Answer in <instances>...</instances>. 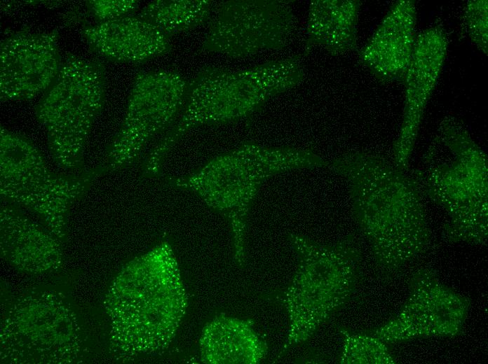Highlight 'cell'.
I'll use <instances>...</instances> for the list:
<instances>
[{
    "mask_svg": "<svg viewBox=\"0 0 488 364\" xmlns=\"http://www.w3.org/2000/svg\"><path fill=\"white\" fill-rule=\"evenodd\" d=\"M201 346L203 356L210 363H258L268 349L252 323L226 316L209 325Z\"/></svg>",
    "mask_w": 488,
    "mask_h": 364,
    "instance_id": "cell-17",
    "label": "cell"
},
{
    "mask_svg": "<svg viewBox=\"0 0 488 364\" xmlns=\"http://www.w3.org/2000/svg\"><path fill=\"white\" fill-rule=\"evenodd\" d=\"M1 251L14 265L46 268L62 261V242L21 209L3 202L1 206Z\"/></svg>",
    "mask_w": 488,
    "mask_h": 364,
    "instance_id": "cell-15",
    "label": "cell"
},
{
    "mask_svg": "<svg viewBox=\"0 0 488 364\" xmlns=\"http://www.w3.org/2000/svg\"><path fill=\"white\" fill-rule=\"evenodd\" d=\"M187 88L188 80L176 71L136 75L122 122L107 148L102 164L107 174L133 164L156 136L172 127L184 108Z\"/></svg>",
    "mask_w": 488,
    "mask_h": 364,
    "instance_id": "cell-8",
    "label": "cell"
},
{
    "mask_svg": "<svg viewBox=\"0 0 488 364\" xmlns=\"http://www.w3.org/2000/svg\"><path fill=\"white\" fill-rule=\"evenodd\" d=\"M330 166L348 181L354 215L380 266L398 268L425 249L429 230L421 192L406 171L360 152Z\"/></svg>",
    "mask_w": 488,
    "mask_h": 364,
    "instance_id": "cell-1",
    "label": "cell"
},
{
    "mask_svg": "<svg viewBox=\"0 0 488 364\" xmlns=\"http://www.w3.org/2000/svg\"><path fill=\"white\" fill-rule=\"evenodd\" d=\"M81 34L92 51L119 63H142L172 48L168 36L137 15L86 27Z\"/></svg>",
    "mask_w": 488,
    "mask_h": 364,
    "instance_id": "cell-14",
    "label": "cell"
},
{
    "mask_svg": "<svg viewBox=\"0 0 488 364\" xmlns=\"http://www.w3.org/2000/svg\"><path fill=\"white\" fill-rule=\"evenodd\" d=\"M297 29L287 1H215L201 48L231 58L247 57L285 48Z\"/></svg>",
    "mask_w": 488,
    "mask_h": 364,
    "instance_id": "cell-9",
    "label": "cell"
},
{
    "mask_svg": "<svg viewBox=\"0 0 488 364\" xmlns=\"http://www.w3.org/2000/svg\"><path fill=\"white\" fill-rule=\"evenodd\" d=\"M304 56L297 54L236 70L201 68L188 80L179 117L147 154L141 165L142 176H160L165 157L189 130L248 117L273 97L299 85L304 79Z\"/></svg>",
    "mask_w": 488,
    "mask_h": 364,
    "instance_id": "cell-2",
    "label": "cell"
},
{
    "mask_svg": "<svg viewBox=\"0 0 488 364\" xmlns=\"http://www.w3.org/2000/svg\"><path fill=\"white\" fill-rule=\"evenodd\" d=\"M341 334L344 346L340 363H393L386 344L371 334H352L344 330Z\"/></svg>",
    "mask_w": 488,
    "mask_h": 364,
    "instance_id": "cell-19",
    "label": "cell"
},
{
    "mask_svg": "<svg viewBox=\"0 0 488 364\" xmlns=\"http://www.w3.org/2000/svg\"><path fill=\"white\" fill-rule=\"evenodd\" d=\"M448 41L444 29L433 26L422 31L414 46L404 78L405 100L402 120L393 146V162L406 171L424 111L444 65Z\"/></svg>",
    "mask_w": 488,
    "mask_h": 364,
    "instance_id": "cell-12",
    "label": "cell"
},
{
    "mask_svg": "<svg viewBox=\"0 0 488 364\" xmlns=\"http://www.w3.org/2000/svg\"><path fill=\"white\" fill-rule=\"evenodd\" d=\"M57 41L55 30L18 31L1 39V102L31 100L50 87L62 62Z\"/></svg>",
    "mask_w": 488,
    "mask_h": 364,
    "instance_id": "cell-11",
    "label": "cell"
},
{
    "mask_svg": "<svg viewBox=\"0 0 488 364\" xmlns=\"http://www.w3.org/2000/svg\"><path fill=\"white\" fill-rule=\"evenodd\" d=\"M323 160L310 149L271 148L245 141L221 154L194 172L168 180L196 194L222 214L232 228L235 257L244 262L247 217L257 192L271 176L290 169L321 166Z\"/></svg>",
    "mask_w": 488,
    "mask_h": 364,
    "instance_id": "cell-3",
    "label": "cell"
},
{
    "mask_svg": "<svg viewBox=\"0 0 488 364\" xmlns=\"http://www.w3.org/2000/svg\"><path fill=\"white\" fill-rule=\"evenodd\" d=\"M106 174L102 164L77 172L53 171L30 139L0 127L1 201L34 214L62 243L70 209Z\"/></svg>",
    "mask_w": 488,
    "mask_h": 364,
    "instance_id": "cell-5",
    "label": "cell"
},
{
    "mask_svg": "<svg viewBox=\"0 0 488 364\" xmlns=\"http://www.w3.org/2000/svg\"><path fill=\"white\" fill-rule=\"evenodd\" d=\"M103 65L67 53L59 74L39 101L35 115L44 127L50 155L69 172L84 169L88 137L105 100Z\"/></svg>",
    "mask_w": 488,
    "mask_h": 364,
    "instance_id": "cell-7",
    "label": "cell"
},
{
    "mask_svg": "<svg viewBox=\"0 0 488 364\" xmlns=\"http://www.w3.org/2000/svg\"><path fill=\"white\" fill-rule=\"evenodd\" d=\"M488 4L487 0L468 1L464 8V22L472 42L487 54Z\"/></svg>",
    "mask_w": 488,
    "mask_h": 364,
    "instance_id": "cell-20",
    "label": "cell"
},
{
    "mask_svg": "<svg viewBox=\"0 0 488 364\" xmlns=\"http://www.w3.org/2000/svg\"><path fill=\"white\" fill-rule=\"evenodd\" d=\"M215 3L212 0H156L146 5L137 15L170 38L208 22Z\"/></svg>",
    "mask_w": 488,
    "mask_h": 364,
    "instance_id": "cell-18",
    "label": "cell"
},
{
    "mask_svg": "<svg viewBox=\"0 0 488 364\" xmlns=\"http://www.w3.org/2000/svg\"><path fill=\"white\" fill-rule=\"evenodd\" d=\"M414 1H396L361 49L362 64L379 80H404L416 40Z\"/></svg>",
    "mask_w": 488,
    "mask_h": 364,
    "instance_id": "cell-13",
    "label": "cell"
},
{
    "mask_svg": "<svg viewBox=\"0 0 488 364\" xmlns=\"http://www.w3.org/2000/svg\"><path fill=\"white\" fill-rule=\"evenodd\" d=\"M410 297L395 318L370 334L385 344L431 336H452L462 328L468 300L427 270L412 280Z\"/></svg>",
    "mask_w": 488,
    "mask_h": 364,
    "instance_id": "cell-10",
    "label": "cell"
},
{
    "mask_svg": "<svg viewBox=\"0 0 488 364\" xmlns=\"http://www.w3.org/2000/svg\"><path fill=\"white\" fill-rule=\"evenodd\" d=\"M136 0H90L86 6L97 21L104 22L134 15L139 8Z\"/></svg>",
    "mask_w": 488,
    "mask_h": 364,
    "instance_id": "cell-21",
    "label": "cell"
},
{
    "mask_svg": "<svg viewBox=\"0 0 488 364\" xmlns=\"http://www.w3.org/2000/svg\"><path fill=\"white\" fill-rule=\"evenodd\" d=\"M297 269L279 300L289 328L279 357L310 339L352 295L358 277L360 253L348 241L320 244L290 234Z\"/></svg>",
    "mask_w": 488,
    "mask_h": 364,
    "instance_id": "cell-4",
    "label": "cell"
},
{
    "mask_svg": "<svg viewBox=\"0 0 488 364\" xmlns=\"http://www.w3.org/2000/svg\"><path fill=\"white\" fill-rule=\"evenodd\" d=\"M440 138L452 158L429 164L412 176L425 193L448 213L449 239L486 243L487 158L468 131L453 118L442 120Z\"/></svg>",
    "mask_w": 488,
    "mask_h": 364,
    "instance_id": "cell-6",
    "label": "cell"
},
{
    "mask_svg": "<svg viewBox=\"0 0 488 364\" xmlns=\"http://www.w3.org/2000/svg\"><path fill=\"white\" fill-rule=\"evenodd\" d=\"M358 0H313L309 4L304 51L315 47L332 55H341L357 47Z\"/></svg>",
    "mask_w": 488,
    "mask_h": 364,
    "instance_id": "cell-16",
    "label": "cell"
}]
</instances>
